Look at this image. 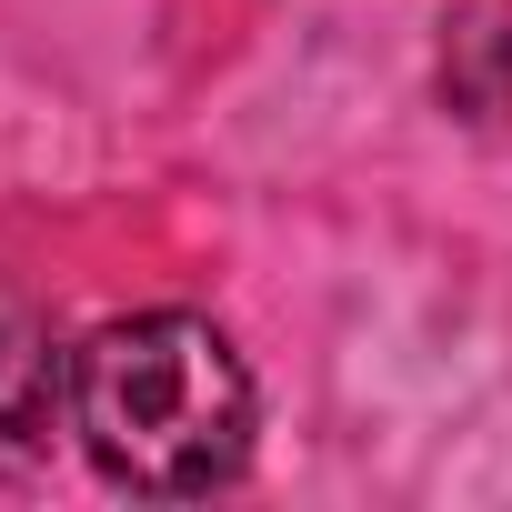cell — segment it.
Listing matches in <instances>:
<instances>
[{
	"label": "cell",
	"mask_w": 512,
	"mask_h": 512,
	"mask_svg": "<svg viewBox=\"0 0 512 512\" xmlns=\"http://www.w3.org/2000/svg\"><path fill=\"white\" fill-rule=\"evenodd\" d=\"M61 412H71V362L51 352L41 302L0 282V472H31L51 452Z\"/></svg>",
	"instance_id": "7a4b0ae2"
},
{
	"label": "cell",
	"mask_w": 512,
	"mask_h": 512,
	"mask_svg": "<svg viewBox=\"0 0 512 512\" xmlns=\"http://www.w3.org/2000/svg\"><path fill=\"white\" fill-rule=\"evenodd\" d=\"M251 372L201 312H121L71 352V432L111 492L191 502L251 462Z\"/></svg>",
	"instance_id": "6da1fadb"
}]
</instances>
